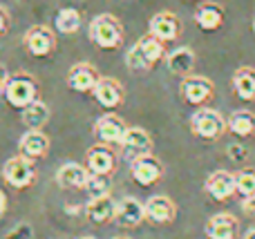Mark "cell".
Returning a JSON list of instances; mask_svg holds the SVG:
<instances>
[{"instance_id": "26", "label": "cell", "mask_w": 255, "mask_h": 239, "mask_svg": "<svg viewBox=\"0 0 255 239\" xmlns=\"http://www.w3.org/2000/svg\"><path fill=\"white\" fill-rule=\"evenodd\" d=\"M49 121V107L43 101H34L22 110V123L27 130H43V125Z\"/></svg>"}, {"instance_id": "20", "label": "cell", "mask_w": 255, "mask_h": 239, "mask_svg": "<svg viewBox=\"0 0 255 239\" xmlns=\"http://www.w3.org/2000/svg\"><path fill=\"white\" fill-rule=\"evenodd\" d=\"M117 204L110 195L108 197H97V199H90L85 206V215H88L90 222L94 224H108L117 219Z\"/></svg>"}, {"instance_id": "37", "label": "cell", "mask_w": 255, "mask_h": 239, "mask_svg": "<svg viewBox=\"0 0 255 239\" xmlns=\"http://www.w3.org/2000/svg\"><path fill=\"white\" fill-rule=\"evenodd\" d=\"M242 239H255V228H251V231L244 233V237H242Z\"/></svg>"}, {"instance_id": "19", "label": "cell", "mask_w": 255, "mask_h": 239, "mask_svg": "<svg viewBox=\"0 0 255 239\" xmlns=\"http://www.w3.org/2000/svg\"><path fill=\"white\" fill-rule=\"evenodd\" d=\"M90 179V170L88 165L81 163H65L58 168L56 172V183L65 190H79V188H85Z\"/></svg>"}, {"instance_id": "7", "label": "cell", "mask_w": 255, "mask_h": 239, "mask_svg": "<svg viewBox=\"0 0 255 239\" xmlns=\"http://www.w3.org/2000/svg\"><path fill=\"white\" fill-rule=\"evenodd\" d=\"M128 132V125L121 116L117 114H103L97 119L94 123V134H97L99 143H106V146H121Z\"/></svg>"}, {"instance_id": "30", "label": "cell", "mask_w": 255, "mask_h": 239, "mask_svg": "<svg viewBox=\"0 0 255 239\" xmlns=\"http://www.w3.org/2000/svg\"><path fill=\"white\" fill-rule=\"evenodd\" d=\"M126 65H128V70H132V72H148L150 67V63H148V58L143 56V52L139 49V45H132L130 47V52L126 54Z\"/></svg>"}, {"instance_id": "17", "label": "cell", "mask_w": 255, "mask_h": 239, "mask_svg": "<svg viewBox=\"0 0 255 239\" xmlns=\"http://www.w3.org/2000/svg\"><path fill=\"white\" fill-rule=\"evenodd\" d=\"M18 150H20V155L27 157V159L38 161L49 152V137L43 130H27L20 137Z\"/></svg>"}, {"instance_id": "5", "label": "cell", "mask_w": 255, "mask_h": 239, "mask_svg": "<svg viewBox=\"0 0 255 239\" xmlns=\"http://www.w3.org/2000/svg\"><path fill=\"white\" fill-rule=\"evenodd\" d=\"M22 45H25V49L34 58H45V56H52L54 49H56V36H54V31L49 27L34 25L27 29Z\"/></svg>"}, {"instance_id": "3", "label": "cell", "mask_w": 255, "mask_h": 239, "mask_svg": "<svg viewBox=\"0 0 255 239\" xmlns=\"http://www.w3.org/2000/svg\"><path fill=\"white\" fill-rule=\"evenodd\" d=\"M190 130H193L195 137L204 139V141H217V139L229 130V121L217 110L199 107V110L190 116Z\"/></svg>"}, {"instance_id": "22", "label": "cell", "mask_w": 255, "mask_h": 239, "mask_svg": "<svg viewBox=\"0 0 255 239\" xmlns=\"http://www.w3.org/2000/svg\"><path fill=\"white\" fill-rule=\"evenodd\" d=\"M166 65L177 76H193L195 70V52L190 47H179L166 56Z\"/></svg>"}, {"instance_id": "36", "label": "cell", "mask_w": 255, "mask_h": 239, "mask_svg": "<svg viewBox=\"0 0 255 239\" xmlns=\"http://www.w3.org/2000/svg\"><path fill=\"white\" fill-rule=\"evenodd\" d=\"M4 213H7V195L0 190V219L4 217Z\"/></svg>"}, {"instance_id": "34", "label": "cell", "mask_w": 255, "mask_h": 239, "mask_svg": "<svg viewBox=\"0 0 255 239\" xmlns=\"http://www.w3.org/2000/svg\"><path fill=\"white\" fill-rule=\"evenodd\" d=\"M7 29H9V13L4 7H0V36H2Z\"/></svg>"}, {"instance_id": "9", "label": "cell", "mask_w": 255, "mask_h": 239, "mask_svg": "<svg viewBox=\"0 0 255 239\" xmlns=\"http://www.w3.org/2000/svg\"><path fill=\"white\" fill-rule=\"evenodd\" d=\"M121 150H124L126 159L132 163L139 157H148L152 152V137L143 128H128L124 141H121Z\"/></svg>"}, {"instance_id": "1", "label": "cell", "mask_w": 255, "mask_h": 239, "mask_svg": "<svg viewBox=\"0 0 255 239\" xmlns=\"http://www.w3.org/2000/svg\"><path fill=\"white\" fill-rule=\"evenodd\" d=\"M2 96L11 107L25 110L27 105L38 101V80L27 72H13L2 87Z\"/></svg>"}, {"instance_id": "2", "label": "cell", "mask_w": 255, "mask_h": 239, "mask_svg": "<svg viewBox=\"0 0 255 239\" xmlns=\"http://www.w3.org/2000/svg\"><path fill=\"white\" fill-rule=\"evenodd\" d=\"M90 38L99 49H108V52L119 49L124 43V25L112 13H99L90 22Z\"/></svg>"}, {"instance_id": "27", "label": "cell", "mask_w": 255, "mask_h": 239, "mask_svg": "<svg viewBox=\"0 0 255 239\" xmlns=\"http://www.w3.org/2000/svg\"><path fill=\"white\" fill-rule=\"evenodd\" d=\"M136 45H139V49L143 52V56L148 58L150 65H157V63L163 58V54H166L163 40H159L157 36H152L150 31H148L145 36H141V38L136 40Z\"/></svg>"}, {"instance_id": "40", "label": "cell", "mask_w": 255, "mask_h": 239, "mask_svg": "<svg viewBox=\"0 0 255 239\" xmlns=\"http://www.w3.org/2000/svg\"><path fill=\"white\" fill-rule=\"evenodd\" d=\"M253 31H255V20H253Z\"/></svg>"}, {"instance_id": "11", "label": "cell", "mask_w": 255, "mask_h": 239, "mask_svg": "<svg viewBox=\"0 0 255 239\" xmlns=\"http://www.w3.org/2000/svg\"><path fill=\"white\" fill-rule=\"evenodd\" d=\"M99 80H101V76H99L97 67H94L92 63H76V65H72V70L67 72V85L79 94L94 92Z\"/></svg>"}, {"instance_id": "38", "label": "cell", "mask_w": 255, "mask_h": 239, "mask_svg": "<svg viewBox=\"0 0 255 239\" xmlns=\"http://www.w3.org/2000/svg\"><path fill=\"white\" fill-rule=\"evenodd\" d=\"M81 239H97V237H81Z\"/></svg>"}, {"instance_id": "18", "label": "cell", "mask_w": 255, "mask_h": 239, "mask_svg": "<svg viewBox=\"0 0 255 239\" xmlns=\"http://www.w3.org/2000/svg\"><path fill=\"white\" fill-rule=\"evenodd\" d=\"M145 219V204H141L134 197H124L117 204V219L121 228H134Z\"/></svg>"}, {"instance_id": "16", "label": "cell", "mask_w": 255, "mask_h": 239, "mask_svg": "<svg viewBox=\"0 0 255 239\" xmlns=\"http://www.w3.org/2000/svg\"><path fill=\"white\" fill-rule=\"evenodd\" d=\"M204 231L208 239H238L240 222L231 213H217L206 222Z\"/></svg>"}, {"instance_id": "32", "label": "cell", "mask_w": 255, "mask_h": 239, "mask_svg": "<svg viewBox=\"0 0 255 239\" xmlns=\"http://www.w3.org/2000/svg\"><path fill=\"white\" fill-rule=\"evenodd\" d=\"M226 152H229V159L235 161V163H242L249 157V150L244 146H240V143H231V146L226 148Z\"/></svg>"}, {"instance_id": "12", "label": "cell", "mask_w": 255, "mask_h": 239, "mask_svg": "<svg viewBox=\"0 0 255 239\" xmlns=\"http://www.w3.org/2000/svg\"><path fill=\"white\" fill-rule=\"evenodd\" d=\"M181 29H184V25H181V20L172 11H159V13H154V16L150 18V25H148L150 34L157 36V38L163 40V43L179 38Z\"/></svg>"}, {"instance_id": "21", "label": "cell", "mask_w": 255, "mask_h": 239, "mask_svg": "<svg viewBox=\"0 0 255 239\" xmlns=\"http://www.w3.org/2000/svg\"><path fill=\"white\" fill-rule=\"evenodd\" d=\"M195 22L204 31H215L224 25V7L217 2H202L195 11Z\"/></svg>"}, {"instance_id": "6", "label": "cell", "mask_w": 255, "mask_h": 239, "mask_svg": "<svg viewBox=\"0 0 255 239\" xmlns=\"http://www.w3.org/2000/svg\"><path fill=\"white\" fill-rule=\"evenodd\" d=\"M179 92H181V98H184L188 105H206L213 98V94H215V85H213L206 76L193 74L181 80Z\"/></svg>"}, {"instance_id": "10", "label": "cell", "mask_w": 255, "mask_h": 239, "mask_svg": "<svg viewBox=\"0 0 255 239\" xmlns=\"http://www.w3.org/2000/svg\"><path fill=\"white\" fill-rule=\"evenodd\" d=\"M85 165L92 174H106V177H112L117 168V155L112 150V146H106V143H97L88 150V157H85Z\"/></svg>"}, {"instance_id": "39", "label": "cell", "mask_w": 255, "mask_h": 239, "mask_svg": "<svg viewBox=\"0 0 255 239\" xmlns=\"http://www.w3.org/2000/svg\"><path fill=\"white\" fill-rule=\"evenodd\" d=\"M115 239H130V237H115Z\"/></svg>"}, {"instance_id": "14", "label": "cell", "mask_w": 255, "mask_h": 239, "mask_svg": "<svg viewBox=\"0 0 255 239\" xmlns=\"http://www.w3.org/2000/svg\"><path fill=\"white\" fill-rule=\"evenodd\" d=\"M92 96L97 98V103L101 107H108V110H115L124 103V85L117 79H110V76H101V80L97 83Z\"/></svg>"}, {"instance_id": "4", "label": "cell", "mask_w": 255, "mask_h": 239, "mask_svg": "<svg viewBox=\"0 0 255 239\" xmlns=\"http://www.w3.org/2000/svg\"><path fill=\"white\" fill-rule=\"evenodd\" d=\"M2 179L16 190H25L36 181V165L31 159L18 155L2 165Z\"/></svg>"}, {"instance_id": "28", "label": "cell", "mask_w": 255, "mask_h": 239, "mask_svg": "<svg viewBox=\"0 0 255 239\" xmlns=\"http://www.w3.org/2000/svg\"><path fill=\"white\" fill-rule=\"evenodd\" d=\"M83 190L90 195V199L108 197L110 190H112V181H110V177H106V174H92L90 172V179H88V183H85Z\"/></svg>"}, {"instance_id": "24", "label": "cell", "mask_w": 255, "mask_h": 239, "mask_svg": "<svg viewBox=\"0 0 255 239\" xmlns=\"http://www.w3.org/2000/svg\"><path fill=\"white\" fill-rule=\"evenodd\" d=\"M229 130L235 137H251L255 134V114L251 110H238L229 116Z\"/></svg>"}, {"instance_id": "15", "label": "cell", "mask_w": 255, "mask_h": 239, "mask_svg": "<svg viewBox=\"0 0 255 239\" xmlns=\"http://www.w3.org/2000/svg\"><path fill=\"white\" fill-rule=\"evenodd\" d=\"M177 217V206L170 197L154 195L145 201V219L152 224H170Z\"/></svg>"}, {"instance_id": "8", "label": "cell", "mask_w": 255, "mask_h": 239, "mask_svg": "<svg viewBox=\"0 0 255 239\" xmlns=\"http://www.w3.org/2000/svg\"><path fill=\"white\" fill-rule=\"evenodd\" d=\"M130 172H132V179H134L139 186L150 188L163 179V163L152 155L139 157L136 161L130 163Z\"/></svg>"}, {"instance_id": "33", "label": "cell", "mask_w": 255, "mask_h": 239, "mask_svg": "<svg viewBox=\"0 0 255 239\" xmlns=\"http://www.w3.org/2000/svg\"><path fill=\"white\" fill-rule=\"evenodd\" d=\"M242 210H244L247 215H251V217H255V195L247 197V199L242 201Z\"/></svg>"}, {"instance_id": "31", "label": "cell", "mask_w": 255, "mask_h": 239, "mask_svg": "<svg viewBox=\"0 0 255 239\" xmlns=\"http://www.w3.org/2000/svg\"><path fill=\"white\" fill-rule=\"evenodd\" d=\"M4 239H34V228L27 222H20L18 226H13L11 231L4 235Z\"/></svg>"}, {"instance_id": "29", "label": "cell", "mask_w": 255, "mask_h": 239, "mask_svg": "<svg viewBox=\"0 0 255 239\" xmlns=\"http://www.w3.org/2000/svg\"><path fill=\"white\" fill-rule=\"evenodd\" d=\"M235 181H238V195L247 197L255 195V168H244L235 174Z\"/></svg>"}, {"instance_id": "13", "label": "cell", "mask_w": 255, "mask_h": 239, "mask_svg": "<svg viewBox=\"0 0 255 239\" xmlns=\"http://www.w3.org/2000/svg\"><path fill=\"white\" fill-rule=\"evenodd\" d=\"M204 188L215 201H226L238 192V181H235V174L229 172V170H215L206 179Z\"/></svg>"}, {"instance_id": "23", "label": "cell", "mask_w": 255, "mask_h": 239, "mask_svg": "<svg viewBox=\"0 0 255 239\" xmlns=\"http://www.w3.org/2000/svg\"><path fill=\"white\" fill-rule=\"evenodd\" d=\"M233 89L242 101H255V67H240L233 74Z\"/></svg>"}, {"instance_id": "25", "label": "cell", "mask_w": 255, "mask_h": 239, "mask_svg": "<svg viewBox=\"0 0 255 239\" xmlns=\"http://www.w3.org/2000/svg\"><path fill=\"white\" fill-rule=\"evenodd\" d=\"M54 25L61 34H76L83 25V18H81V11L74 7H63L58 9L56 18H54Z\"/></svg>"}, {"instance_id": "35", "label": "cell", "mask_w": 255, "mask_h": 239, "mask_svg": "<svg viewBox=\"0 0 255 239\" xmlns=\"http://www.w3.org/2000/svg\"><path fill=\"white\" fill-rule=\"evenodd\" d=\"M7 79H9V72H7V67L0 63V92H2V87H4V83H7Z\"/></svg>"}]
</instances>
